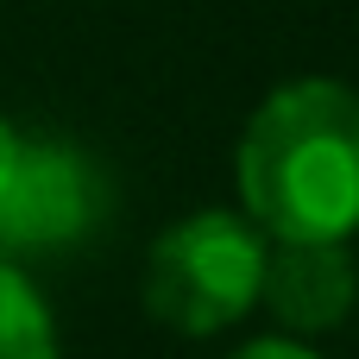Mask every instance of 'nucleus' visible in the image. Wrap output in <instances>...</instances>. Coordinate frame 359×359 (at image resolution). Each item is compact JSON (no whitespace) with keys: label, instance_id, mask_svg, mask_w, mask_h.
Segmentation results:
<instances>
[{"label":"nucleus","instance_id":"nucleus-1","mask_svg":"<svg viewBox=\"0 0 359 359\" xmlns=\"http://www.w3.org/2000/svg\"><path fill=\"white\" fill-rule=\"evenodd\" d=\"M240 215L278 246H347L359 233V88L278 82L233 151Z\"/></svg>","mask_w":359,"mask_h":359},{"label":"nucleus","instance_id":"nucleus-2","mask_svg":"<svg viewBox=\"0 0 359 359\" xmlns=\"http://www.w3.org/2000/svg\"><path fill=\"white\" fill-rule=\"evenodd\" d=\"M265 259H271V240L246 215L196 208V215L170 221L145 252V284H139L145 316L189 341L227 334L233 322H246L259 309Z\"/></svg>","mask_w":359,"mask_h":359},{"label":"nucleus","instance_id":"nucleus-3","mask_svg":"<svg viewBox=\"0 0 359 359\" xmlns=\"http://www.w3.org/2000/svg\"><path fill=\"white\" fill-rule=\"evenodd\" d=\"M107 221V177L101 164L50 133H25L13 177L0 189V259H44L82 246Z\"/></svg>","mask_w":359,"mask_h":359},{"label":"nucleus","instance_id":"nucleus-4","mask_svg":"<svg viewBox=\"0 0 359 359\" xmlns=\"http://www.w3.org/2000/svg\"><path fill=\"white\" fill-rule=\"evenodd\" d=\"M359 303V265L347 246H278L265 259L259 309L278 316L284 341L297 334H334Z\"/></svg>","mask_w":359,"mask_h":359},{"label":"nucleus","instance_id":"nucleus-5","mask_svg":"<svg viewBox=\"0 0 359 359\" xmlns=\"http://www.w3.org/2000/svg\"><path fill=\"white\" fill-rule=\"evenodd\" d=\"M0 359H63L57 316L19 259H0Z\"/></svg>","mask_w":359,"mask_h":359},{"label":"nucleus","instance_id":"nucleus-6","mask_svg":"<svg viewBox=\"0 0 359 359\" xmlns=\"http://www.w3.org/2000/svg\"><path fill=\"white\" fill-rule=\"evenodd\" d=\"M227 359H322V353H309L303 341H284V334H271V341H252V347H240V353H227Z\"/></svg>","mask_w":359,"mask_h":359},{"label":"nucleus","instance_id":"nucleus-7","mask_svg":"<svg viewBox=\"0 0 359 359\" xmlns=\"http://www.w3.org/2000/svg\"><path fill=\"white\" fill-rule=\"evenodd\" d=\"M19 139H25V133H19L13 120H0V189H6V177H13V158H19Z\"/></svg>","mask_w":359,"mask_h":359}]
</instances>
